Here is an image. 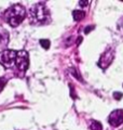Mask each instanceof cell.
I'll list each match as a JSON object with an SVG mask.
<instances>
[{
	"label": "cell",
	"instance_id": "1",
	"mask_svg": "<svg viewBox=\"0 0 123 130\" xmlns=\"http://www.w3.org/2000/svg\"><path fill=\"white\" fill-rule=\"evenodd\" d=\"M29 20L35 25H43L50 22V12L44 7V2H39L30 8Z\"/></svg>",
	"mask_w": 123,
	"mask_h": 130
},
{
	"label": "cell",
	"instance_id": "2",
	"mask_svg": "<svg viewBox=\"0 0 123 130\" xmlns=\"http://www.w3.org/2000/svg\"><path fill=\"white\" fill-rule=\"evenodd\" d=\"M26 15L25 8L22 5H14L8 8L5 12V18L7 23H9L12 27L18 26L24 21Z\"/></svg>",
	"mask_w": 123,
	"mask_h": 130
},
{
	"label": "cell",
	"instance_id": "3",
	"mask_svg": "<svg viewBox=\"0 0 123 130\" xmlns=\"http://www.w3.org/2000/svg\"><path fill=\"white\" fill-rule=\"evenodd\" d=\"M16 58H17V51L7 49L0 53V63L6 68H15Z\"/></svg>",
	"mask_w": 123,
	"mask_h": 130
},
{
	"label": "cell",
	"instance_id": "4",
	"mask_svg": "<svg viewBox=\"0 0 123 130\" xmlns=\"http://www.w3.org/2000/svg\"><path fill=\"white\" fill-rule=\"evenodd\" d=\"M29 65L28 53L25 50L17 51V58H16V68L20 72H26Z\"/></svg>",
	"mask_w": 123,
	"mask_h": 130
},
{
	"label": "cell",
	"instance_id": "5",
	"mask_svg": "<svg viewBox=\"0 0 123 130\" xmlns=\"http://www.w3.org/2000/svg\"><path fill=\"white\" fill-rule=\"evenodd\" d=\"M108 123L112 127H118L121 124H123V111L122 109H116L111 112V114L108 117Z\"/></svg>",
	"mask_w": 123,
	"mask_h": 130
},
{
	"label": "cell",
	"instance_id": "6",
	"mask_svg": "<svg viewBox=\"0 0 123 130\" xmlns=\"http://www.w3.org/2000/svg\"><path fill=\"white\" fill-rule=\"evenodd\" d=\"M112 59H113V51L112 50H108L106 51L104 54L101 55V58L99 60V62H98V65L101 67V68H107L110 63L112 62Z\"/></svg>",
	"mask_w": 123,
	"mask_h": 130
},
{
	"label": "cell",
	"instance_id": "7",
	"mask_svg": "<svg viewBox=\"0 0 123 130\" xmlns=\"http://www.w3.org/2000/svg\"><path fill=\"white\" fill-rule=\"evenodd\" d=\"M8 41H9V32L7 30H1L0 31V49L1 48H5Z\"/></svg>",
	"mask_w": 123,
	"mask_h": 130
},
{
	"label": "cell",
	"instance_id": "8",
	"mask_svg": "<svg viewBox=\"0 0 123 130\" xmlns=\"http://www.w3.org/2000/svg\"><path fill=\"white\" fill-rule=\"evenodd\" d=\"M84 11H81V10H76L72 12V16H73V20L75 21H81L82 19L84 18Z\"/></svg>",
	"mask_w": 123,
	"mask_h": 130
},
{
	"label": "cell",
	"instance_id": "9",
	"mask_svg": "<svg viewBox=\"0 0 123 130\" xmlns=\"http://www.w3.org/2000/svg\"><path fill=\"white\" fill-rule=\"evenodd\" d=\"M90 128H91V130H101L102 125L97 120H92L90 123Z\"/></svg>",
	"mask_w": 123,
	"mask_h": 130
},
{
	"label": "cell",
	"instance_id": "10",
	"mask_svg": "<svg viewBox=\"0 0 123 130\" xmlns=\"http://www.w3.org/2000/svg\"><path fill=\"white\" fill-rule=\"evenodd\" d=\"M40 44H41V47H43L44 49H49L50 48V40H48V39H41L40 40Z\"/></svg>",
	"mask_w": 123,
	"mask_h": 130
},
{
	"label": "cell",
	"instance_id": "11",
	"mask_svg": "<svg viewBox=\"0 0 123 130\" xmlns=\"http://www.w3.org/2000/svg\"><path fill=\"white\" fill-rule=\"evenodd\" d=\"M7 83V79L3 78V77H0V91L3 89V87H5V85Z\"/></svg>",
	"mask_w": 123,
	"mask_h": 130
},
{
	"label": "cell",
	"instance_id": "12",
	"mask_svg": "<svg viewBox=\"0 0 123 130\" xmlns=\"http://www.w3.org/2000/svg\"><path fill=\"white\" fill-rule=\"evenodd\" d=\"M122 96H123V94H122L121 92H114V93H113V98H114L116 100H120Z\"/></svg>",
	"mask_w": 123,
	"mask_h": 130
},
{
	"label": "cell",
	"instance_id": "13",
	"mask_svg": "<svg viewBox=\"0 0 123 130\" xmlns=\"http://www.w3.org/2000/svg\"><path fill=\"white\" fill-rule=\"evenodd\" d=\"M79 5H80V6H87V5H89V2H87V1H85V2L80 1V2H79Z\"/></svg>",
	"mask_w": 123,
	"mask_h": 130
}]
</instances>
